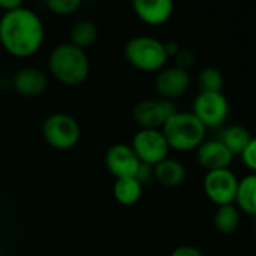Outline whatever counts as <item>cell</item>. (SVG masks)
I'll use <instances>...</instances> for the list:
<instances>
[{
    "label": "cell",
    "mask_w": 256,
    "mask_h": 256,
    "mask_svg": "<svg viewBox=\"0 0 256 256\" xmlns=\"http://www.w3.org/2000/svg\"><path fill=\"white\" fill-rule=\"evenodd\" d=\"M195 52L190 48H180L176 54V66L183 70H189L195 64Z\"/></svg>",
    "instance_id": "23"
},
{
    "label": "cell",
    "mask_w": 256,
    "mask_h": 256,
    "mask_svg": "<svg viewBox=\"0 0 256 256\" xmlns=\"http://www.w3.org/2000/svg\"><path fill=\"white\" fill-rule=\"evenodd\" d=\"M170 256H204L202 252L198 248L194 246H180L177 249L172 250V254Z\"/></svg>",
    "instance_id": "26"
},
{
    "label": "cell",
    "mask_w": 256,
    "mask_h": 256,
    "mask_svg": "<svg viewBox=\"0 0 256 256\" xmlns=\"http://www.w3.org/2000/svg\"><path fill=\"white\" fill-rule=\"evenodd\" d=\"M164 46H165V52L168 57H176V54L182 48L177 42H164Z\"/></svg>",
    "instance_id": "28"
},
{
    "label": "cell",
    "mask_w": 256,
    "mask_h": 256,
    "mask_svg": "<svg viewBox=\"0 0 256 256\" xmlns=\"http://www.w3.org/2000/svg\"><path fill=\"white\" fill-rule=\"evenodd\" d=\"M132 118L141 129H159L166 122L168 116L162 99L140 100L132 110Z\"/></svg>",
    "instance_id": "13"
},
{
    "label": "cell",
    "mask_w": 256,
    "mask_h": 256,
    "mask_svg": "<svg viewBox=\"0 0 256 256\" xmlns=\"http://www.w3.org/2000/svg\"><path fill=\"white\" fill-rule=\"evenodd\" d=\"M45 28L40 16L24 4L3 12L0 18V46L15 57H30L44 44Z\"/></svg>",
    "instance_id": "1"
},
{
    "label": "cell",
    "mask_w": 256,
    "mask_h": 256,
    "mask_svg": "<svg viewBox=\"0 0 256 256\" xmlns=\"http://www.w3.org/2000/svg\"><path fill=\"white\" fill-rule=\"evenodd\" d=\"M252 140H254V136L250 135L249 129H246L244 126H240V124L226 128L220 135V141L232 154H240L243 152V148Z\"/></svg>",
    "instance_id": "18"
},
{
    "label": "cell",
    "mask_w": 256,
    "mask_h": 256,
    "mask_svg": "<svg viewBox=\"0 0 256 256\" xmlns=\"http://www.w3.org/2000/svg\"><path fill=\"white\" fill-rule=\"evenodd\" d=\"M12 87L24 98H36L46 90L48 80L40 69L34 66H26L14 74Z\"/></svg>",
    "instance_id": "12"
},
{
    "label": "cell",
    "mask_w": 256,
    "mask_h": 256,
    "mask_svg": "<svg viewBox=\"0 0 256 256\" xmlns=\"http://www.w3.org/2000/svg\"><path fill=\"white\" fill-rule=\"evenodd\" d=\"M237 186L238 178L230 168L208 171L202 182V188L207 198L218 207L234 202Z\"/></svg>",
    "instance_id": "8"
},
{
    "label": "cell",
    "mask_w": 256,
    "mask_h": 256,
    "mask_svg": "<svg viewBox=\"0 0 256 256\" xmlns=\"http://www.w3.org/2000/svg\"><path fill=\"white\" fill-rule=\"evenodd\" d=\"M21 6H22L21 0H0V9L3 12H9V10L18 9Z\"/></svg>",
    "instance_id": "27"
},
{
    "label": "cell",
    "mask_w": 256,
    "mask_h": 256,
    "mask_svg": "<svg viewBox=\"0 0 256 256\" xmlns=\"http://www.w3.org/2000/svg\"><path fill=\"white\" fill-rule=\"evenodd\" d=\"M234 201L238 204V208L248 216L254 218L256 214V176L248 174L238 180L237 192Z\"/></svg>",
    "instance_id": "16"
},
{
    "label": "cell",
    "mask_w": 256,
    "mask_h": 256,
    "mask_svg": "<svg viewBox=\"0 0 256 256\" xmlns=\"http://www.w3.org/2000/svg\"><path fill=\"white\" fill-rule=\"evenodd\" d=\"M98 39V27L90 20H80L70 28V44L84 50Z\"/></svg>",
    "instance_id": "20"
},
{
    "label": "cell",
    "mask_w": 256,
    "mask_h": 256,
    "mask_svg": "<svg viewBox=\"0 0 256 256\" xmlns=\"http://www.w3.org/2000/svg\"><path fill=\"white\" fill-rule=\"evenodd\" d=\"M214 228L222 234H232L240 228V212L236 206H220L214 213Z\"/></svg>",
    "instance_id": "19"
},
{
    "label": "cell",
    "mask_w": 256,
    "mask_h": 256,
    "mask_svg": "<svg viewBox=\"0 0 256 256\" xmlns=\"http://www.w3.org/2000/svg\"><path fill=\"white\" fill-rule=\"evenodd\" d=\"M135 178L144 186V184L148 183L152 178H154V176H153V166L141 162V164H140V168H138V171H136V174H135Z\"/></svg>",
    "instance_id": "25"
},
{
    "label": "cell",
    "mask_w": 256,
    "mask_h": 256,
    "mask_svg": "<svg viewBox=\"0 0 256 256\" xmlns=\"http://www.w3.org/2000/svg\"><path fill=\"white\" fill-rule=\"evenodd\" d=\"M198 84L201 92L207 93H219L224 87V75L218 68L208 66L204 68L198 75Z\"/></svg>",
    "instance_id": "21"
},
{
    "label": "cell",
    "mask_w": 256,
    "mask_h": 256,
    "mask_svg": "<svg viewBox=\"0 0 256 256\" xmlns=\"http://www.w3.org/2000/svg\"><path fill=\"white\" fill-rule=\"evenodd\" d=\"M81 6L80 0H48L46 8L56 15H72Z\"/></svg>",
    "instance_id": "22"
},
{
    "label": "cell",
    "mask_w": 256,
    "mask_h": 256,
    "mask_svg": "<svg viewBox=\"0 0 256 256\" xmlns=\"http://www.w3.org/2000/svg\"><path fill=\"white\" fill-rule=\"evenodd\" d=\"M48 68L58 82L64 86H78L87 80L90 62L84 50L66 42L57 45L51 51Z\"/></svg>",
    "instance_id": "2"
},
{
    "label": "cell",
    "mask_w": 256,
    "mask_h": 256,
    "mask_svg": "<svg viewBox=\"0 0 256 256\" xmlns=\"http://www.w3.org/2000/svg\"><path fill=\"white\" fill-rule=\"evenodd\" d=\"M132 8L135 15L148 26H162L174 12L171 0H135Z\"/></svg>",
    "instance_id": "14"
},
{
    "label": "cell",
    "mask_w": 256,
    "mask_h": 256,
    "mask_svg": "<svg viewBox=\"0 0 256 256\" xmlns=\"http://www.w3.org/2000/svg\"><path fill=\"white\" fill-rule=\"evenodd\" d=\"M154 180L166 188H177L186 180V168L176 159H164L153 166Z\"/></svg>",
    "instance_id": "15"
},
{
    "label": "cell",
    "mask_w": 256,
    "mask_h": 256,
    "mask_svg": "<svg viewBox=\"0 0 256 256\" xmlns=\"http://www.w3.org/2000/svg\"><path fill=\"white\" fill-rule=\"evenodd\" d=\"M0 48H2V46H0Z\"/></svg>",
    "instance_id": "29"
},
{
    "label": "cell",
    "mask_w": 256,
    "mask_h": 256,
    "mask_svg": "<svg viewBox=\"0 0 256 256\" xmlns=\"http://www.w3.org/2000/svg\"><path fill=\"white\" fill-rule=\"evenodd\" d=\"M42 135L50 147L57 150H69L78 144L81 129L72 116L56 112L45 118L42 124Z\"/></svg>",
    "instance_id": "5"
},
{
    "label": "cell",
    "mask_w": 256,
    "mask_h": 256,
    "mask_svg": "<svg viewBox=\"0 0 256 256\" xmlns=\"http://www.w3.org/2000/svg\"><path fill=\"white\" fill-rule=\"evenodd\" d=\"M114 198L122 206H134L140 201L142 195V184L135 177L117 178L112 188Z\"/></svg>",
    "instance_id": "17"
},
{
    "label": "cell",
    "mask_w": 256,
    "mask_h": 256,
    "mask_svg": "<svg viewBox=\"0 0 256 256\" xmlns=\"http://www.w3.org/2000/svg\"><path fill=\"white\" fill-rule=\"evenodd\" d=\"M132 150L140 162L154 166L168 158L170 147L160 129H141L132 138Z\"/></svg>",
    "instance_id": "6"
},
{
    "label": "cell",
    "mask_w": 256,
    "mask_h": 256,
    "mask_svg": "<svg viewBox=\"0 0 256 256\" xmlns=\"http://www.w3.org/2000/svg\"><path fill=\"white\" fill-rule=\"evenodd\" d=\"M232 159L234 154L224 146L220 140L204 141L196 148V160L207 172L230 168Z\"/></svg>",
    "instance_id": "11"
},
{
    "label": "cell",
    "mask_w": 256,
    "mask_h": 256,
    "mask_svg": "<svg viewBox=\"0 0 256 256\" xmlns=\"http://www.w3.org/2000/svg\"><path fill=\"white\" fill-rule=\"evenodd\" d=\"M160 132L164 134L170 150L190 152L196 150L206 141L207 129L192 112L177 111L166 118Z\"/></svg>",
    "instance_id": "3"
},
{
    "label": "cell",
    "mask_w": 256,
    "mask_h": 256,
    "mask_svg": "<svg viewBox=\"0 0 256 256\" xmlns=\"http://www.w3.org/2000/svg\"><path fill=\"white\" fill-rule=\"evenodd\" d=\"M192 114L206 126V129L218 128L226 120L230 114V104L222 92H201L192 104Z\"/></svg>",
    "instance_id": "7"
},
{
    "label": "cell",
    "mask_w": 256,
    "mask_h": 256,
    "mask_svg": "<svg viewBox=\"0 0 256 256\" xmlns=\"http://www.w3.org/2000/svg\"><path fill=\"white\" fill-rule=\"evenodd\" d=\"M140 159L134 153L130 146L126 144H114L108 148L105 154V165L110 174L117 178L135 177L140 168Z\"/></svg>",
    "instance_id": "10"
},
{
    "label": "cell",
    "mask_w": 256,
    "mask_h": 256,
    "mask_svg": "<svg viewBox=\"0 0 256 256\" xmlns=\"http://www.w3.org/2000/svg\"><path fill=\"white\" fill-rule=\"evenodd\" d=\"M126 60L142 72H158L164 69L168 56L164 42L152 36H135L124 45Z\"/></svg>",
    "instance_id": "4"
},
{
    "label": "cell",
    "mask_w": 256,
    "mask_h": 256,
    "mask_svg": "<svg viewBox=\"0 0 256 256\" xmlns=\"http://www.w3.org/2000/svg\"><path fill=\"white\" fill-rule=\"evenodd\" d=\"M243 164L246 165V168L250 171V174H255L256 171V140L254 138L240 153Z\"/></svg>",
    "instance_id": "24"
},
{
    "label": "cell",
    "mask_w": 256,
    "mask_h": 256,
    "mask_svg": "<svg viewBox=\"0 0 256 256\" xmlns=\"http://www.w3.org/2000/svg\"><path fill=\"white\" fill-rule=\"evenodd\" d=\"M192 84L190 74L177 66L164 68L154 80V87L160 99L172 100L183 96Z\"/></svg>",
    "instance_id": "9"
}]
</instances>
